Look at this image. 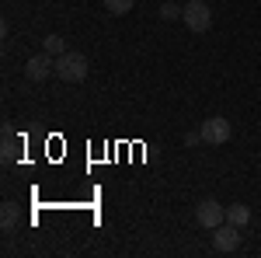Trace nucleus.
I'll return each mask as SVG.
<instances>
[{
    "label": "nucleus",
    "mask_w": 261,
    "mask_h": 258,
    "mask_svg": "<svg viewBox=\"0 0 261 258\" xmlns=\"http://www.w3.org/2000/svg\"><path fill=\"white\" fill-rule=\"evenodd\" d=\"M56 77L66 80V84H81V80L87 77V56L66 49L63 56H56Z\"/></svg>",
    "instance_id": "nucleus-1"
},
{
    "label": "nucleus",
    "mask_w": 261,
    "mask_h": 258,
    "mask_svg": "<svg viewBox=\"0 0 261 258\" xmlns=\"http://www.w3.org/2000/svg\"><path fill=\"white\" fill-rule=\"evenodd\" d=\"M181 21L188 25V32L202 35V32H209V25H213V11H209L205 0H188L185 11H181Z\"/></svg>",
    "instance_id": "nucleus-2"
},
{
    "label": "nucleus",
    "mask_w": 261,
    "mask_h": 258,
    "mask_svg": "<svg viewBox=\"0 0 261 258\" xmlns=\"http://www.w3.org/2000/svg\"><path fill=\"white\" fill-rule=\"evenodd\" d=\"M199 133H202V143H205V147H223L233 129H230V122L223 119V115H209V119L199 126Z\"/></svg>",
    "instance_id": "nucleus-3"
},
{
    "label": "nucleus",
    "mask_w": 261,
    "mask_h": 258,
    "mask_svg": "<svg viewBox=\"0 0 261 258\" xmlns=\"http://www.w3.org/2000/svg\"><path fill=\"white\" fill-rule=\"evenodd\" d=\"M237 248H241V227L220 223L216 234H213V251H216V255H233Z\"/></svg>",
    "instance_id": "nucleus-4"
},
{
    "label": "nucleus",
    "mask_w": 261,
    "mask_h": 258,
    "mask_svg": "<svg viewBox=\"0 0 261 258\" xmlns=\"http://www.w3.org/2000/svg\"><path fill=\"white\" fill-rule=\"evenodd\" d=\"M195 220L205 230H216L220 223H226V206H220L216 199H202L199 206H195Z\"/></svg>",
    "instance_id": "nucleus-5"
},
{
    "label": "nucleus",
    "mask_w": 261,
    "mask_h": 258,
    "mask_svg": "<svg viewBox=\"0 0 261 258\" xmlns=\"http://www.w3.org/2000/svg\"><path fill=\"white\" fill-rule=\"evenodd\" d=\"M49 74H56V56H49V53H39V56H32V60L24 63V77L28 80H45Z\"/></svg>",
    "instance_id": "nucleus-6"
},
{
    "label": "nucleus",
    "mask_w": 261,
    "mask_h": 258,
    "mask_svg": "<svg viewBox=\"0 0 261 258\" xmlns=\"http://www.w3.org/2000/svg\"><path fill=\"white\" fill-rule=\"evenodd\" d=\"M18 150H21V143H18V136H14V129L4 126V150H0L4 164H14V160H18Z\"/></svg>",
    "instance_id": "nucleus-7"
},
{
    "label": "nucleus",
    "mask_w": 261,
    "mask_h": 258,
    "mask_svg": "<svg viewBox=\"0 0 261 258\" xmlns=\"http://www.w3.org/2000/svg\"><path fill=\"white\" fill-rule=\"evenodd\" d=\"M226 223H233V227H247V223H251V209H247L244 202L226 206Z\"/></svg>",
    "instance_id": "nucleus-8"
},
{
    "label": "nucleus",
    "mask_w": 261,
    "mask_h": 258,
    "mask_svg": "<svg viewBox=\"0 0 261 258\" xmlns=\"http://www.w3.org/2000/svg\"><path fill=\"white\" fill-rule=\"evenodd\" d=\"M14 223H18V202H4V209H0V227H4V230H14Z\"/></svg>",
    "instance_id": "nucleus-9"
},
{
    "label": "nucleus",
    "mask_w": 261,
    "mask_h": 258,
    "mask_svg": "<svg viewBox=\"0 0 261 258\" xmlns=\"http://www.w3.org/2000/svg\"><path fill=\"white\" fill-rule=\"evenodd\" d=\"M42 53H49V56H63L66 53V42L60 35H49V39H42Z\"/></svg>",
    "instance_id": "nucleus-10"
},
{
    "label": "nucleus",
    "mask_w": 261,
    "mask_h": 258,
    "mask_svg": "<svg viewBox=\"0 0 261 258\" xmlns=\"http://www.w3.org/2000/svg\"><path fill=\"white\" fill-rule=\"evenodd\" d=\"M133 4H136V0H105V11H108V14H115V18H122V14H129V11H133Z\"/></svg>",
    "instance_id": "nucleus-11"
},
{
    "label": "nucleus",
    "mask_w": 261,
    "mask_h": 258,
    "mask_svg": "<svg viewBox=\"0 0 261 258\" xmlns=\"http://www.w3.org/2000/svg\"><path fill=\"white\" fill-rule=\"evenodd\" d=\"M181 11H185V7H178L174 0L161 4V18H164V21H178V18H181Z\"/></svg>",
    "instance_id": "nucleus-12"
},
{
    "label": "nucleus",
    "mask_w": 261,
    "mask_h": 258,
    "mask_svg": "<svg viewBox=\"0 0 261 258\" xmlns=\"http://www.w3.org/2000/svg\"><path fill=\"white\" fill-rule=\"evenodd\" d=\"M202 143V133H185V147H199Z\"/></svg>",
    "instance_id": "nucleus-13"
}]
</instances>
